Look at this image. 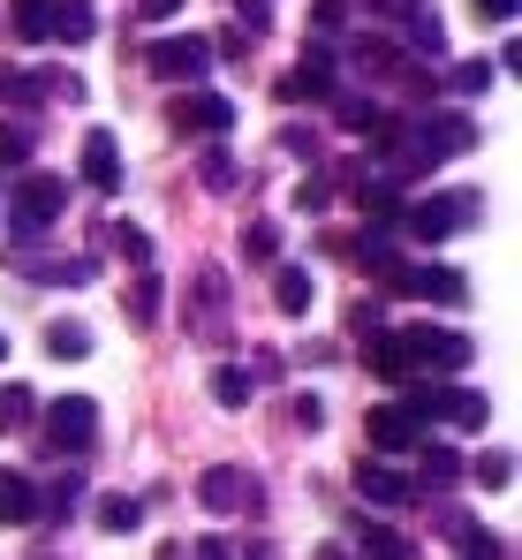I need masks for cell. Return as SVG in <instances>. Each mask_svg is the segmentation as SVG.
I'll return each instance as SVG.
<instances>
[{"instance_id": "40", "label": "cell", "mask_w": 522, "mask_h": 560, "mask_svg": "<svg viewBox=\"0 0 522 560\" xmlns=\"http://www.w3.org/2000/svg\"><path fill=\"white\" fill-rule=\"evenodd\" d=\"M469 8H477L485 23H508V15H515V0H469Z\"/></svg>"}, {"instance_id": "27", "label": "cell", "mask_w": 522, "mask_h": 560, "mask_svg": "<svg viewBox=\"0 0 522 560\" xmlns=\"http://www.w3.org/2000/svg\"><path fill=\"white\" fill-rule=\"evenodd\" d=\"M129 318H137V326H152V318H160V280H152V273L129 280Z\"/></svg>"}, {"instance_id": "1", "label": "cell", "mask_w": 522, "mask_h": 560, "mask_svg": "<svg viewBox=\"0 0 522 560\" xmlns=\"http://www.w3.org/2000/svg\"><path fill=\"white\" fill-rule=\"evenodd\" d=\"M469 144H477V121H469V114H425L417 129H402L394 175H432L439 160H454V152H469Z\"/></svg>"}, {"instance_id": "42", "label": "cell", "mask_w": 522, "mask_h": 560, "mask_svg": "<svg viewBox=\"0 0 522 560\" xmlns=\"http://www.w3.org/2000/svg\"><path fill=\"white\" fill-rule=\"evenodd\" d=\"M311 560H348V553H341V546H318V553H311Z\"/></svg>"}, {"instance_id": "20", "label": "cell", "mask_w": 522, "mask_h": 560, "mask_svg": "<svg viewBox=\"0 0 522 560\" xmlns=\"http://www.w3.org/2000/svg\"><path fill=\"white\" fill-rule=\"evenodd\" d=\"M356 553L363 560H409V538L386 530V523H363V530H356Z\"/></svg>"}, {"instance_id": "15", "label": "cell", "mask_w": 522, "mask_h": 560, "mask_svg": "<svg viewBox=\"0 0 522 560\" xmlns=\"http://www.w3.org/2000/svg\"><path fill=\"white\" fill-rule=\"evenodd\" d=\"M220 295H228V273H220V266H205L197 288H189V318H197V334H220Z\"/></svg>"}, {"instance_id": "36", "label": "cell", "mask_w": 522, "mask_h": 560, "mask_svg": "<svg viewBox=\"0 0 522 560\" xmlns=\"http://www.w3.org/2000/svg\"><path fill=\"white\" fill-rule=\"evenodd\" d=\"M311 23H318V31H341V23H348V0H318V8H311Z\"/></svg>"}, {"instance_id": "41", "label": "cell", "mask_w": 522, "mask_h": 560, "mask_svg": "<svg viewBox=\"0 0 522 560\" xmlns=\"http://www.w3.org/2000/svg\"><path fill=\"white\" fill-rule=\"evenodd\" d=\"M197 560H235V546H228V538H205V546H197Z\"/></svg>"}, {"instance_id": "31", "label": "cell", "mask_w": 522, "mask_h": 560, "mask_svg": "<svg viewBox=\"0 0 522 560\" xmlns=\"http://www.w3.org/2000/svg\"><path fill=\"white\" fill-rule=\"evenodd\" d=\"M197 175H205V189H235V183H243L228 152H205V167H197Z\"/></svg>"}, {"instance_id": "8", "label": "cell", "mask_w": 522, "mask_h": 560, "mask_svg": "<svg viewBox=\"0 0 522 560\" xmlns=\"http://www.w3.org/2000/svg\"><path fill=\"white\" fill-rule=\"evenodd\" d=\"M205 69H212V46H205V38H182V31H174V38L152 46V77H167V84H197Z\"/></svg>"}, {"instance_id": "30", "label": "cell", "mask_w": 522, "mask_h": 560, "mask_svg": "<svg viewBox=\"0 0 522 560\" xmlns=\"http://www.w3.org/2000/svg\"><path fill=\"white\" fill-rule=\"evenodd\" d=\"M31 160V129L23 121H0V167H23Z\"/></svg>"}, {"instance_id": "33", "label": "cell", "mask_w": 522, "mask_h": 560, "mask_svg": "<svg viewBox=\"0 0 522 560\" xmlns=\"http://www.w3.org/2000/svg\"><path fill=\"white\" fill-rule=\"evenodd\" d=\"M46 280H54V288H91V258H61Z\"/></svg>"}, {"instance_id": "16", "label": "cell", "mask_w": 522, "mask_h": 560, "mask_svg": "<svg viewBox=\"0 0 522 560\" xmlns=\"http://www.w3.org/2000/svg\"><path fill=\"white\" fill-rule=\"evenodd\" d=\"M91 31H98L91 0H54V31H46V38H61V46H91Z\"/></svg>"}, {"instance_id": "5", "label": "cell", "mask_w": 522, "mask_h": 560, "mask_svg": "<svg viewBox=\"0 0 522 560\" xmlns=\"http://www.w3.org/2000/svg\"><path fill=\"white\" fill-rule=\"evenodd\" d=\"M46 440H54L61 455H84L91 440H98V401H91V394H54V409H46Z\"/></svg>"}, {"instance_id": "17", "label": "cell", "mask_w": 522, "mask_h": 560, "mask_svg": "<svg viewBox=\"0 0 522 560\" xmlns=\"http://www.w3.org/2000/svg\"><path fill=\"white\" fill-rule=\"evenodd\" d=\"M356 258L379 273V288L402 273V250H394V235H386V228H363V235H356Z\"/></svg>"}, {"instance_id": "26", "label": "cell", "mask_w": 522, "mask_h": 560, "mask_svg": "<svg viewBox=\"0 0 522 560\" xmlns=\"http://www.w3.org/2000/svg\"><path fill=\"white\" fill-rule=\"evenodd\" d=\"M31 401H38L31 386H0V432H23L31 424Z\"/></svg>"}, {"instance_id": "22", "label": "cell", "mask_w": 522, "mask_h": 560, "mask_svg": "<svg viewBox=\"0 0 522 560\" xmlns=\"http://www.w3.org/2000/svg\"><path fill=\"white\" fill-rule=\"evenodd\" d=\"M91 515H98V530H106V538H129V530H137V500H129V492H106Z\"/></svg>"}, {"instance_id": "12", "label": "cell", "mask_w": 522, "mask_h": 560, "mask_svg": "<svg viewBox=\"0 0 522 560\" xmlns=\"http://www.w3.org/2000/svg\"><path fill=\"white\" fill-rule=\"evenodd\" d=\"M417 432H425V424H417L402 401L371 409V447H379V455H409V447H417Z\"/></svg>"}, {"instance_id": "3", "label": "cell", "mask_w": 522, "mask_h": 560, "mask_svg": "<svg viewBox=\"0 0 522 560\" xmlns=\"http://www.w3.org/2000/svg\"><path fill=\"white\" fill-rule=\"evenodd\" d=\"M61 212H69V183L61 175H15V189H8V228L15 235H46Z\"/></svg>"}, {"instance_id": "38", "label": "cell", "mask_w": 522, "mask_h": 560, "mask_svg": "<svg viewBox=\"0 0 522 560\" xmlns=\"http://www.w3.org/2000/svg\"><path fill=\"white\" fill-rule=\"evenodd\" d=\"M137 15L144 23H167V15H182V0H137Z\"/></svg>"}, {"instance_id": "25", "label": "cell", "mask_w": 522, "mask_h": 560, "mask_svg": "<svg viewBox=\"0 0 522 560\" xmlns=\"http://www.w3.org/2000/svg\"><path fill=\"white\" fill-rule=\"evenodd\" d=\"M212 401H220V409H243V401H251V372L220 364V372H212Z\"/></svg>"}, {"instance_id": "24", "label": "cell", "mask_w": 522, "mask_h": 560, "mask_svg": "<svg viewBox=\"0 0 522 560\" xmlns=\"http://www.w3.org/2000/svg\"><path fill=\"white\" fill-rule=\"evenodd\" d=\"M409 455H417V463H425V477H432V485H454V477H462V455H454V447H409Z\"/></svg>"}, {"instance_id": "34", "label": "cell", "mask_w": 522, "mask_h": 560, "mask_svg": "<svg viewBox=\"0 0 522 560\" xmlns=\"http://www.w3.org/2000/svg\"><path fill=\"white\" fill-rule=\"evenodd\" d=\"M508 477H515V455H485V463H477V485H492V492H500Z\"/></svg>"}, {"instance_id": "21", "label": "cell", "mask_w": 522, "mask_h": 560, "mask_svg": "<svg viewBox=\"0 0 522 560\" xmlns=\"http://www.w3.org/2000/svg\"><path fill=\"white\" fill-rule=\"evenodd\" d=\"M8 23H15V38L38 46V38L54 31V0H8Z\"/></svg>"}, {"instance_id": "37", "label": "cell", "mask_w": 522, "mask_h": 560, "mask_svg": "<svg viewBox=\"0 0 522 560\" xmlns=\"http://www.w3.org/2000/svg\"><path fill=\"white\" fill-rule=\"evenodd\" d=\"M348 326L356 334H379V303H348Z\"/></svg>"}, {"instance_id": "35", "label": "cell", "mask_w": 522, "mask_h": 560, "mask_svg": "<svg viewBox=\"0 0 522 560\" xmlns=\"http://www.w3.org/2000/svg\"><path fill=\"white\" fill-rule=\"evenodd\" d=\"M485 84H492V69H485V61H462V69H454V92H485Z\"/></svg>"}, {"instance_id": "18", "label": "cell", "mask_w": 522, "mask_h": 560, "mask_svg": "<svg viewBox=\"0 0 522 560\" xmlns=\"http://www.w3.org/2000/svg\"><path fill=\"white\" fill-rule=\"evenodd\" d=\"M46 357L84 364V357H91V326H84V318H54V326H46Z\"/></svg>"}, {"instance_id": "2", "label": "cell", "mask_w": 522, "mask_h": 560, "mask_svg": "<svg viewBox=\"0 0 522 560\" xmlns=\"http://www.w3.org/2000/svg\"><path fill=\"white\" fill-rule=\"evenodd\" d=\"M469 220H485V197H477V189H439L425 205H402V228H409L417 243H446V235H462Z\"/></svg>"}, {"instance_id": "32", "label": "cell", "mask_w": 522, "mask_h": 560, "mask_svg": "<svg viewBox=\"0 0 522 560\" xmlns=\"http://www.w3.org/2000/svg\"><path fill=\"white\" fill-rule=\"evenodd\" d=\"M114 243H121V258H129V266H144V258H152V235H144V228H114Z\"/></svg>"}, {"instance_id": "19", "label": "cell", "mask_w": 522, "mask_h": 560, "mask_svg": "<svg viewBox=\"0 0 522 560\" xmlns=\"http://www.w3.org/2000/svg\"><path fill=\"white\" fill-rule=\"evenodd\" d=\"M311 295H318V288H311L303 266H280V273H272V303H280L288 318H303V311H311Z\"/></svg>"}, {"instance_id": "4", "label": "cell", "mask_w": 522, "mask_h": 560, "mask_svg": "<svg viewBox=\"0 0 522 560\" xmlns=\"http://www.w3.org/2000/svg\"><path fill=\"white\" fill-rule=\"evenodd\" d=\"M402 349H409V372H432V378H454L469 364V334H454V326H402Z\"/></svg>"}, {"instance_id": "28", "label": "cell", "mask_w": 522, "mask_h": 560, "mask_svg": "<svg viewBox=\"0 0 522 560\" xmlns=\"http://www.w3.org/2000/svg\"><path fill=\"white\" fill-rule=\"evenodd\" d=\"M334 121H341V129H356V137H363V129H379V121H386V114H379V106H371V98L356 92V98H341V106H334Z\"/></svg>"}, {"instance_id": "29", "label": "cell", "mask_w": 522, "mask_h": 560, "mask_svg": "<svg viewBox=\"0 0 522 560\" xmlns=\"http://www.w3.org/2000/svg\"><path fill=\"white\" fill-rule=\"evenodd\" d=\"M0 98H8V106H46L38 77H23V69H0Z\"/></svg>"}, {"instance_id": "43", "label": "cell", "mask_w": 522, "mask_h": 560, "mask_svg": "<svg viewBox=\"0 0 522 560\" xmlns=\"http://www.w3.org/2000/svg\"><path fill=\"white\" fill-rule=\"evenodd\" d=\"M0 357H8V341H0Z\"/></svg>"}, {"instance_id": "13", "label": "cell", "mask_w": 522, "mask_h": 560, "mask_svg": "<svg viewBox=\"0 0 522 560\" xmlns=\"http://www.w3.org/2000/svg\"><path fill=\"white\" fill-rule=\"evenodd\" d=\"M38 523V485L23 469H0V530H31Z\"/></svg>"}, {"instance_id": "39", "label": "cell", "mask_w": 522, "mask_h": 560, "mask_svg": "<svg viewBox=\"0 0 522 560\" xmlns=\"http://www.w3.org/2000/svg\"><path fill=\"white\" fill-rule=\"evenodd\" d=\"M280 250V228H251V258H272Z\"/></svg>"}, {"instance_id": "6", "label": "cell", "mask_w": 522, "mask_h": 560, "mask_svg": "<svg viewBox=\"0 0 522 560\" xmlns=\"http://www.w3.org/2000/svg\"><path fill=\"white\" fill-rule=\"evenodd\" d=\"M386 288H394V295H425L439 311H462V303H469V280L454 273V266H402Z\"/></svg>"}, {"instance_id": "9", "label": "cell", "mask_w": 522, "mask_h": 560, "mask_svg": "<svg viewBox=\"0 0 522 560\" xmlns=\"http://www.w3.org/2000/svg\"><path fill=\"white\" fill-rule=\"evenodd\" d=\"M272 92L288 98V106H303V98H334V46L318 38V46L303 54V69H288V77H280Z\"/></svg>"}, {"instance_id": "10", "label": "cell", "mask_w": 522, "mask_h": 560, "mask_svg": "<svg viewBox=\"0 0 522 560\" xmlns=\"http://www.w3.org/2000/svg\"><path fill=\"white\" fill-rule=\"evenodd\" d=\"M197 500L212 508V515H243V508H258V477H243V469H205L197 477Z\"/></svg>"}, {"instance_id": "14", "label": "cell", "mask_w": 522, "mask_h": 560, "mask_svg": "<svg viewBox=\"0 0 522 560\" xmlns=\"http://www.w3.org/2000/svg\"><path fill=\"white\" fill-rule=\"evenodd\" d=\"M84 183L91 189H121V144H114V129H91L84 137Z\"/></svg>"}, {"instance_id": "7", "label": "cell", "mask_w": 522, "mask_h": 560, "mask_svg": "<svg viewBox=\"0 0 522 560\" xmlns=\"http://www.w3.org/2000/svg\"><path fill=\"white\" fill-rule=\"evenodd\" d=\"M167 121L182 137H220V129H235V98H212V92H189L167 106Z\"/></svg>"}, {"instance_id": "11", "label": "cell", "mask_w": 522, "mask_h": 560, "mask_svg": "<svg viewBox=\"0 0 522 560\" xmlns=\"http://www.w3.org/2000/svg\"><path fill=\"white\" fill-rule=\"evenodd\" d=\"M356 492L371 500V508H402V500H417V477L394 463H356Z\"/></svg>"}, {"instance_id": "23", "label": "cell", "mask_w": 522, "mask_h": 560, "mask_svg": "<svg viewBox=\"0 0 522 560\" xmlns=\"http://www.w3.org/2000/svg\"><path fill=\"white\" fill-rule=\"evenodd\" d=\"M371 372H379V378H409V349H402V334H371Z\"/></svg>"}]
</instances>
